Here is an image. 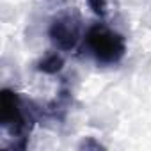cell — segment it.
<instances>
[{
    "mask_svg": "<svg viewBox=\"0 0 151 151\" xmlns=\"http://www.w3.org/2000/svg\"><path fill=\"white\" fill-rule=\"evenodd\" d=\"M84 48L98 66H116L126 55V39L105 23H93L84 34Z\"/></svg>",
    "mask_w": 151,
    "mask_h": 151,
    "instance_id": "1",
    "label": "cell"
},
{
    "mask_svg": "<svg viewBox=\"0 0 151 151\" xmlns=\"http://www.w3.org/2000/svg\"><path fill=\"white\" fill-rule=\"evenodd\" d=\"M0 124L14 139H27L32 128V116L22 100V96L13 89H2L0 93Z\"/></svg>",
    "mask_w": 151,
    "mask_h": 151,
    "instance_id": "2",
    "label": "cell"
},
{
    "mask_svg": "<svg viewBox=\"0 0 151 151\" xmlns=\"http://www.w3.org/2000/svg\"><path fill=\"white\" fill-rule=\"evenodd\" d=\"M48 37L52 45L60 52H69L77 48L78 41L84 39L80 20L73 14H60L53 18L48 27Z\"/></svg>",
    "mask_w": 151,
    "mask_h": 151,
    "instance_id": "3",
    "label": "cell"
},
{
    "mask_svg": "<svg viewBox=\"0 0 151 151\" xmlns=\"http://www.w3.org/2000/svg\"><path fill=\"white\" fill-rule=\"evenodd\" d=\"M62 68H64V59L59 52H52V53L45 55L36 64V69L45 75H57L59 71H62Z\"/></svg>",
    "mask_w": 151,
    "mask_h": 151,
    "instance_id": "4",
    "label": "cell"
},
{
    "mask_svg": "<svg viewBox=\"0 0 151 151\" xmlns=\"http://www.w3.org/2000/svg\"><path fill=\"white\" fill-rule=\"evenodd\" d=\"M87 4L98 16L103 18L107 14V0H87Z\"/></svg>",
    "mask_w": 151,
    "mask_h": 151,
    "instance_id": "5",
    "label": "cell"
}]
</instances>
